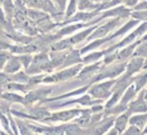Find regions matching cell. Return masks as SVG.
<instances>
[{
  "label": "cell",
  "instance_id": "1",
  "mask_svg": "<svg viewBox=\"0 0 147 135\" xmlns=\"http://www.w3.org/2000/svg\"><path fill=\"white\" fill-rule=\"evenodd\" d=\"M146 32H147V22H144V23L140 25L136 31L131 32V34H129V35L126 37L125 39H123L120 43H118L117 45H115L113 47H111L110 51H113V49H117V47H125V46H127V45L134 43V41H135L136 38H138L139 36H142V35L145 34Z\"/></svg>",
  "mask_w": 147,
  "mask_h": 135
},
{
  "label": "cell",
  "instance_id": "2",
  "mask_svg": "<svg viewBox=\"0 0 147 135\" xmlns=\"http://www.w3.org/2000/svg\"><path fill=\"white\" fill-rule=\"evenodd\" d=\"M144 92H142V95L136 99L135 101L133 102H129L128 105V108H127V113L131 116L134 114H139V113H146L147 111V100L145 99V96H144Z\"/></svg>",
  "mask_w": 147,
  "mask_h": 135
},
{
  "label": "cell",
  "instance_id": "3",
  "mask_svg": "<svg viewBox=\"0 0 147 135\" xmlns=\"http://www.w3.org/2000/svg\"><path fill=\"white\" fill-rule=\"evenodd\" d=\"M24 2L28 7H33L36 9L51 12V14H54L56 12L55 5L51 0H24Z\"/></svg>",
  "mask_w": 147,
  "mask_h": 135
},
{
  "label": "cell",
  "instance_id": "4",
  "mask_svg": "<svg viewBox=\"0 0 147 135\" xmlns=\"http://www.w3.org/2000/svg\"><path fill=\"white\" fill-rule=\"evenodd\" d=\"M115 80L112 81H108V82H105V83H101L99 86L93 87L91 90H90V95H92L94 98H107L109 96V90L112 87V85H115Z\"/></svg>",
  "mask_w": 147,
  "mask_h": 135
},
{
  "label": "cell",
  "instance_id": "5",
  "mask_svg": "<svg viewBox=\"0 0 147 135\" xmlns=\"http://www.w3.org/2000/svg\"><path fill=\"white\" fill-rule=\"evenodd\" d=\"M81 69V65H75V66H72V68H69L66 70H63L62 72H59L57 74H55L54 77L52 78H46L44 79V82H49V81H59V80H66L69 78H72L75 74L78 73Z\"/></svg>",
  "mask_w": 147,
  "mask_h": 135
},
{
  "label": "cell",
  "instance_id": "6",
  "mask_svg": "<svg viewBox=\"0 0 147 135\" xmlns=\"http://www.w3.org/2000/svg\"><path fill=\"white\" fill-rule=\"evenodd\" d=\"M144 63H145V59L142 56H133L131 60L127 62L126 64V73L129 75L137 73L140 71L142 68H144Z\"/></svg>",
  "mask_w": 147,
  "mask_h": 135
},
{
  "label": "cell",
  "instance_id": "7",
  "mask_svg": "<svg viewBox=\"0 0 147 135\" xmlns=\"http://www.w3.org/2000/svg\"><path fill=\"white\" fill-rule=\"evenodd\" d=\"M119 19H120V17L119 18H116V19H113V20H110L109 23H107L106 25H103V26H101V27H99L98 29L90 36V39H92V38H100V37H105L108 33H110L111 29L112 28H115L117 24L119 23Z\"/></svg>",
  "mask_w": 147,
  "mask_h": 135
},
{
  "label": "cell",
  "instance_id": "8",
  "mask_svg": "<svg viewBox=\"0 0 147 135\" xmlns=\"http://www.w3.org/2000/svg\"><path fill=\"white\" fill-rule=\"evenodd\" d=\"M129 123L131 125L138 126L142 131L147 124V111L146 113H139V114H134L133 116L129 117Z\"/></svg>",
  "mask_w": 147,
  "mask_h": 135
},
{
  "label": "cell",
  "instance_id": "9",
  "mask_svg": "<svg viewBox=\"0 0 147 135\" xmlns=\"http://www.w3.org/2000/svg\"><path fill=\"white\" fill-rule=\"evenodd\" d=\"M139 42H140V41H138V42H136V43L134 42V43H131V44L125 46V49H121L119 52H117V59H119V60H127V59H129L131 55H134L136 46L138 45Z\"/></svg>",
  "mask_w": 147,
  "mask_h": 135
},
{
  "label": "cell",
  "instance_id": "10",
  "mask_svg": "<svg viewBox=\"0 0 147 135\" xmlns=\"http://www.w3.org/2000/svg\"><path fill=\"white\" fill-rule=\"evenodd\" d=\"M129 117H130V115H129L127 111H123V115L118 116V117L115 119V128H116L119 133H123V131L126 130L127 124L129 123Z\"/></svg>",
  "mask_w": 147,
  "mask_h": 135
},
{
  "label": "cell",
  "instance_id": "11",
  "mask_svg": "<svg viewBox=\"0 0 147 135\" xmlns=\"http://www.w3.org/2000/svg\"><path fill=\"white\" fill-rule=\"evenodd\" d=\"M136 94H137V90H136L134 83H133V85H129V86L127 87V89L125 90V92L123 94V97H121V100H120V104L128 106L129 102L135 98Z\"/></svg>",
  "mask_w": 147,
  "mask_h": 135
},
{
  "label": "cell",
  "instance_id": "12",
  "mask_svg": "<svg viewBox=\"0 0 147 135\" xmlns=\"http://www.w3.org/2000/svg\"><path fill=\"white\" fill-rule=\"evenodd\" d=\"M79 111H62V113H56L51 119L52 121H69L71 118H73L74 116L79 115Z\"/></svg>",
  "mask_w": 147,
  "mask_h": 135
},
{
  "label": "cell",
  "instance_id": "13",
  "mask_svg": "<svg viewBox=\"0 0 147 135\" xmlns=\"http://www.w3.org/2000/svg\"><path fill=\"white\" fill-rule=\"evenodd\" d=\"M139 23V20H137V19H133V20H130V22H128V23H126V24L123 25V27L117 32V33H115L112 36L109 37V39H111V38H113V37H117V36H120V35H123V34H126L129 29H131L134 26H136V25Z\"/></svg>",
  "mask_w": 147,
  "mask_h": 135
},
{
  "label": "cell",
  "instance_id": "14",
  "mask_svg": "<svg viewBox=\"0 0 147 135\" xmlns=\"http://www.w3.org/2000/svg\"><path fill=\"white\" fill-rule=\"evenodd\" d=\"M134 56H142L147 58V41H140L136 46Z\"/></svg>",
  "mask_w": 147,
  "mask_h": 135
},
{
  "label": "cell",
  "instance_id": "15",
  "mask_svg": "<svg viewBox=\"0 0 147 135\" xmlns=\"http://www.w3.org/2000/svg\"><path fill=\"white\" fill-rule=\"evenodd\" d=\"M20 69V62L17 58H12L11 60H9L8 64L6 65V71L8 73H12V72H16Z\"/></svg>",
  "mask_w": 147,
  "mask_h": 135
},
{
  "label": "cell",
  "instance_id": "16",
  "mask_svg": "<svg viewBox=\"0 0 147 135\" xmlns=\"http://www.w3.org/2000/svg\"><path fill=\"white\" fill-rule=\"evenodd\" d=\"M147 83V73L143 74V75H138L134 79V86H135L137 92L139 90H142Z\"/></svg>",
  "mask_w": 147,
  "mask_h": 135
},
{
  "label": "cell",
  "instance_id": "17",
  "mask_svg": "<svg viewBox=\"0 0 147 135\" xmlns=\"http://www.w3.org/2000/svg\"><path fill=\"white\" fill-rule=\"evenodd\" d=\"M92 29H93V28L86 29V31H84V32H82V33H80V34H78V35L73 36L71 39H69V41H70V43H71V45H72V44H75V43H79V42H82L86 37L89 36V34L92 32Z\"/></svg>",
  "mask_w": 147,
  "mask_h": 135
},
{
  "label": "cell",
  "instance_id": "18",
  "mask_svg": "<svg viewBox=\"0 0 147 135\" xmlns=\"http://www.w3.org/2000/svg\"><path fill=\"white\" fill-rule=\"evenodd\" d=\"M97 7H98V5L93 3L92 0H80V2H79V8L81 10H90V9H94Z\"/></svg>",
  "mask_w": 147,
  "mask_h": 135
},
{
  "label": "cell",
  "instance_id": "19",
  "mask_svg": "<svg viewBox=\"0 0 147 135\" xmlns=\"http://www.w3.org/2000/svg\"><path fill=\"white\" fill-rule=\"evenodd\" d=\"M113 122H115V118L113 117H111V118H109V119H107L106 122L103 121V122H101L100 123V126H99L98 131H97V133H99V134H101V133H105L108 128H110V126L113 124Z\"/></svg>",
  "mask_w": 147,
  "mask_h": 135
},
{
  "label": "cell",
  "instance_id": "20",
  "mask_svg": "<svg viewBox=\"0 0 147 135\" xmlns=\"http://www.w3.org/2000/svg\"><path fill=\"white\" fill-rule=\"evenodd\" d=\"M130 16L137 20L147 22V10H135V12H131Z\"/></svg>",
  "mask_w": 147,
  "mask_h": 135
},
{
  "label": "cell",
  "instance_id": "21",
  "mask_svg": "<svg viewBox=\"0 0 147 135\" xmlns=\"http://www.w3.org/2000/svg\"><path fill=\"white\" fill-rule=\"evenodd\" d=\"M86 25H82V24H78V25H71V26H67V27H65V28H63L61 31V33L59 34V35H65V34H70V33H72L74 31H76V29H79V28H81V27H84Z\"/></svg>",
  "mask_w": 147,
  "mask_h": 135
},
{
  "label": "cell",
  "instance_id": "22",
  "mask_svg": "<svg viewBox=\"0 0 147 135\" xmlns=\"http://www.w3.org/2000/svg\"><path fill=\"white\" fill-rule=\"evenodd\" d=\"M123 134L125 135H138V134H142V130L138 127V126H136V125H131L130 124V126L123 132Z\"/></svg>",
  "mask_w": 147,
  "mask_h": 135
},
{
  "label": "cell",
  "instance_id": "23",
  "mask_svg": "<svg viewBox=\"0 0 147 135\" xmlns=\"http://www.w3.org/2000/svg\"><path fill=\"white\" fill-rule=\"evenodd\" d=\"M107 52H97V53H92V54H90V55H88L84 58V60L83 61L86 62H90V61H94V60H98L100 59L103 54H106Z\"/></svg>",
  "mask_w": 147,
  "mask_h": 135
},
{
  "label": "cell",
  "instance_id": "24",
  "mask_svg": "<svg viewBox=\"0 0 147 135\" xmlns=\"http://www.w3.org/2000/svg\"><path fill=\"white\" fill-rule=\"evenodd\" d=\"M3 5H5V10L8 15H12V12L15 10L13 3L11 2V0H3Z\"/></svg>",
  "mask_w": 147,
  "mask_h": 135
},
{
  "label": "cell",
  "instance_id": "25",
  "mask_svg": "<svg viewBox=\"0 0 147 135\" xmlns=\"http://www.w3.org/2000/svg\"><path fill=\"white\" fill-rule=\"evenodd\" d=\"M76 9V0H70V5L67 7V10H66V16L70 17L72 16Z\"/></svg>",
  "mask_w": 147,
  "mask_h": 135
},
{
  "label": "cell",
  "instance_id": "26",
  "mask_svg": "<svg viewBox=\"0 0 147 135\" xmlns=\"http://www.w3.org/2000/svg\"><path fill=\"white\" fill-rule=\"evenodd\" d=\"M90 122V115H89V111H84L83 116L79 119H76V124L79 125H86V124Z\"/></svg>",
  "mask_w": 147,
  "mask_h": 135
},
{
  "label": "cell",
  "instance_id": "27",
  "mask_svg": "<svg viewBox=\"0 0 147 135\" xmlns=\"http://www.w3.org/2000/svg\"><path fill=\"white\" fill-rule=\"evenodd\" d=\"M28 15H29L33 19H40V18H45V17H46V14L33 12V10H28Z\"/></svg>",
  "mask_w": 147,
  "mask_h": 135
},
{
  "label": "cell",
  "instance_id": "28",
  "mask_svg": "<svg viewBox=\"0 0 147 135\" xmlns=\"http://www.w3.org/2000/svg\"><path fill=\"white\" fill-rule=\"evenodd\" d=\"M134 10H147V0H144L142 2H138L134 7Z\"/></svg>",
  "mask_w": 147,
  "mask_h": 135
},
{
  "label": "cell",
  "instance_id": "29",
  "mask_svg": "<svg viewBox=\"0 0 147 135\" xmlns=\"http://www.w3.org/2000/svg\"><path fill=\"white\" fill-rule=\"evenodd\" d=\"M120 3H123L126 7H135L138 3V0H119Z\"/></svg>",
  "mask_w": 147,
  "mask_h": 135
},
{
  "label": "cell",
  "instance_id": "30",
  "mask_svg": "<svg viewBox=\"0 0 147 135\" xmlns=\"http://www.w3.org/2000/svg\"><path fill=\"white\" fill-rule=\"evenodd\" d=\"M5 97L11 99V100H15V101H24V99L22 98V97H19V96H13V95H11V94H8V95L5 96Z\"/></svg>",
  "mask_w": 147,
  "mask_h": 135
},
{
  "label": "cell",
  "instance_id": "31",
  "mask_svg": "<svg viewBox=\"0 0 147 135\" xmlns=\"http://www.w3.org/2000/svg\"><path fill=\"white\" fill-rule=\"evenodd\" d=\"M6 61H7V55L6 54H0V69H2Z\"/></svg>",
  "mask_w": 147,
  "mask_h": 135
},
{
  "label": "cell",
  "instance_id": "32",
  "mask_svg": "<svg viewBox=\"0 0 147 135\" xmlns=\"http://www.w3.org/2000/svg\"><path fill=\"white\" fill-rule=\"evenodd\" d=\"M6 80H7V79H6V77H5V75H1V74H0V86H1V85H2L3 82H6Z\"/></svg>",
  "mask_w": 147,
  "mask_h": 135
},
{
  "label": "cell",
  "instance_id": "33",
  "mask_svg": "<svg viewBox=\"0 0 147 135\" xmlns=\"http://www.w3.org/2000/svg\"><path fill=\"white\" fill-rule=\"evenodd\" d=\"M142 134H147V124H146V126L144 127V130H143V132H142Z\"/></svg>",
  "mask_w": 147,
  "mask_h": 135
},
{
  "label": "cell",
  "instance_id": "34",
  "mask_svg": "<svg viewBox=\"0 0 147 135\" xmlns=\"http://www.w3.org/2000/svg\"><path fill=\"white\" fill-rule=\"evenodd\" d=\"M0 20H3V15H2V12L0 10Z\"/></svg>",
  "mask_w": 147,
  "mask_h": 135
},
{
  "label": "cell",
  "instance_id": "35",
  "mask_svg": "<svg viewBox=\"0 0 147 135\" xmlns=\"http://www.w3.org/2000/svg\"><path fill=\"white\" fill-rule=\"evenodd\" d=\"M93 2H100V1H103V0H92Z\"/></svg>",
  "mask_w": 147,
  "mask_h": 135
},
{
  "label": "cell",
  "instance_id": "36",
  "mask_svg": "<svg viewBox=\"0 0 147 135\" xmlns=\"http://www.w3.org/2000/svg\"><path fill=\"white\" fill-rule=\"evenodd\" d=\"M144 96H145V99L147 100V91H146V92H144Z\"/></svg>",
  "mask_w": 147,
  "mask_h": 135
},
{
  "label": "cell",
  "instance_id": "37",
  "mask_svg": "<svg viewBox=\"0 0 147 135\" xmlns=\"http://www.w3.org/2000/svg\"><path fill=\"white\" fill-rule=\"evenodd\" d=\"M0 2H3V0H0Z\"/></svg>",
  "mask_w": 147,
  "mask_h": 135
}]
</instances>
